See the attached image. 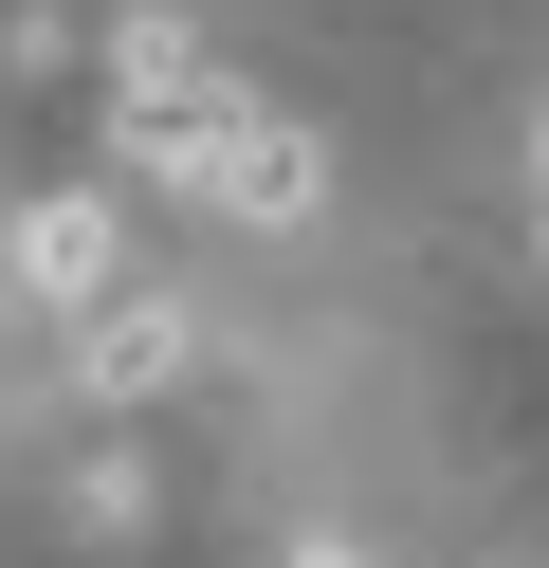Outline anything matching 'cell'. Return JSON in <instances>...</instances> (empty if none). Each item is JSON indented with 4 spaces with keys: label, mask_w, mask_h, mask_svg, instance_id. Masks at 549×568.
<instances>
[{
    "label": "cell",
    "mask_w": 549,
    "mask_h": 568,
    "mask_svg": "<svg viewBox=\"0 0 549 568\" xmlns=\"http://www.w3.org/2000/svg\"><path fill=\"white\" fill-rule=\"evenodd\" d=\"M73 385H92V404H165L183 385V294L165 275H110V294L73 312Z\"/></svg>",
    "instance_id": "cell-2"
},
{
    "label": "cell",
    "mask_w": 549,
    "mask_h": 568,
    "mask_svg": "<svg viewBox=\"0 0 549 568\" xmlns=\"http://www.w3.org/2000/svg\"><path fill=\"white\" fill-rule=\"evenodd\" d=\"M0 257H19V312H92L110 275H129V221H110L92 184H55V202H19V239H0Z\"/></svg>",
    "instance_id": "cell-4"
},
{
    "label": "cell",
    "mask_w": 549,
    "mask_h": 568,
    "mask_svg": "<svg viewBox=\"0 0 549 568\" xmlns=\"http://www.w3.org/2000/svg\"><path fill=\"white\" fill-rule=\"evenodd\" d=\"M312 568H348V550H312Z\"/></svg>",
    "instance_id": "cell-7"
},
{
    "label": "cell",
    "mask_w": 549,
    "mask_h": 568,
    "mask_svg": "<svg viewBox=\"0 0 549 568\" xmlns=\"http://www.w3.org/2000/svg\"><path fill=\"white\" fill-rule=\"evenodd\" d=\"M202 202H220V221H256V239H293V221L329 202V148H312L293 111H238V129H220V165H202Z\"/></svg>",
    "instance_id": "cell-3"
},
{
    "label": "cell",
    "mask_w": 549,
    "mask_h": 568,
    "mask_svg": "<svg viewBox=\"0 0 549 568\" xmlns=\"http://www.w3.org/2000/svg\"><path fill=\"white\" fill-rule=\"evenodd\" d=\"M531 184H549V129H531Z\"/></svg>",
    "instance_id": "cell-6"
},
{
    "label": "cell",
    "mask_w": 549,
    "mask_h": 568,
    "mask_svg": "<svg viewBox=\"0 0 549 568\" xmlns=\"http://www.w3.org/2000/svg\"><path fill=\"white\" fill-rule=\"evenodd\" d=\"M0 312H19V257H0Z\"/></svg>",
    "instance_id": "cell-5"
},
{
    "label": "cell",
    "mask_w": 549,
    "mask_h": 568,
    "mask_svg": "<svg viewBox=\"0 0 549 568\" xmlns=\"http://www.w3.org/2000/svg\"><path fill=\"white\" fill-rule=\"evenodd\" d=\"M238 111H256V92L183 38L165 0H146V19H110V165H129V184H202Z\"/></svg>",
    "instance_id": "cell-1"
}]
</instances>
